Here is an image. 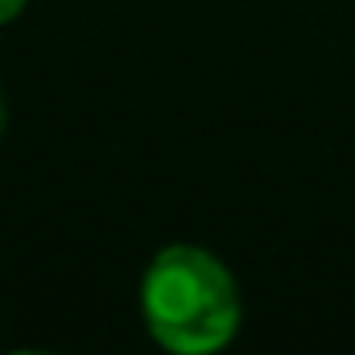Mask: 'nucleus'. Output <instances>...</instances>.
Returning <instances> with one entry per match:
<instances>
[{"label":"nucleus","instance_id":"7ed1b4c3","mask_svg":"<svg viewBox=\"0 0 355 355\" xmlns=\"http://www.w3.org/2000/svg\"><path fill=\"white\" fill-rule=\"evenodd\" d=\"M21 355H29V352H21Z\"/></svg>","mask_w":355,"mask_h":355},{"label":"nucleus","instance_id":"f257e3e1","mask_svg":"<svg viewBox=\"0 0 355 355\" xmlns=\"http://www.w3.org/2000/svg\"><path fill=\"white\" fill-rule=\"evenodd\" d=\"M145 322L174 355H211L240 327V289L211 252L178 244L145 272Z\"/></svg>","mask_w":355,"mask_h":355},{"label":"nucleus","instance_id":"f03ea898","mask_svg":"<svg viewBox=\"0 0 355 355\" xmlns=\"http://www.w3.org/2000/svg\"><path fill=\"white\" fill-rule=\"evenodd\" d=\"M25 8V0H0V21H12Z\"/></svg>","mask_w":355,"mask_h":355}]
</instances>
